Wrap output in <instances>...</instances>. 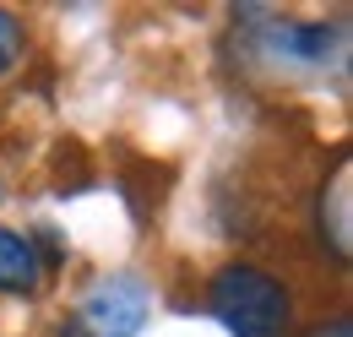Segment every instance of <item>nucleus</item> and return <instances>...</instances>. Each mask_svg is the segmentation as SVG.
<instances>
[{
    "label": "nucleus",
    "mask_w": 353,
    "mask_h": 337,
    "mask_svg": "<svg viewBox=\"0 0 353 337\" xmlns=\"http://www.w3.org/2000/svg\"><path fill=\"white\" fill-rule=\"evenodd\" d=\"M207 305H212V316L234 337H283L288 332V316H294L288 283H277L272 272L250 267V261L223 267L218 278L207 283Z\"/></svg>",
    "instance_id": "nucleus-1"
},
{
    "label": "nucleus",
    "mask_w": 353,
    "mask_h": 337,
    "mask_svg": "<svg viewBox=\"0 0 353 337\" xmlns=\"http://www.w3.org/2000/svg\"><path fill=\"white\" fill-rule=\"evenodd\" d=\"M71 321L88 337H136L147 321V289L136 278H103Z\"/></svg>",
    "instance_id": "nucleus-2"
},
{
    "label": "nucleus",
    "mask_w": 353,
    "mask_h": 337,
    "mask_svg": "<svg viewBox=\"0 0 353 337\" xmlns=\"http://www.w3.org/2000/svg\"><path fill=\"white\" fill-rule=\"evenodd\" d=\"M39 283H44V256L33 251V240L0 229V294L28 299V294H39Z\"/></svg>",
    "instance_id": "nucleus-3"
},
{
    "label": "nucleus",
    "mask_w": 353,
    "mask_h": 337,
    "mask_svg": "<svg viewBox=\"0 0 353 337\" xmlns=\"http://www.w3.org/2000/svg\"><path fill=\"white\" fill-rule=\"evenodd\" d=\"M332 218V261H348V168L332 174V202H321V223Z\"/></svg>",
    "instance_id": "nucleus-4"
},
{
    "label": "nucleus",
    "mask_w": 353,
    "mask_h": 337,
    "mask_svg": "<svg viewBox=\"0 0 353 337\" xmlns=\"http://www.w3.org/2000/svg\"><path fill=\"white\" fill-rule=\"evenodd\" d=\"M17 55H22V22L11 11H0V77L17 66Z\"/></svg>",
    "instance_id": "nucleus-5"
},
{
    "label": "nucleus",
    "mask_w": 353,
    "mask_h": 337,
    "mask_svg": "<svg viewBox=\"0 0 353 337\" xmlns=\"http://www.w3.org/2000/svg\"><path fill=\"white\" fill-rule=\"evenodd\" d=\"M305 337H353V321H348V316H337V321H321V327H310Z\"/></svg>",
    "instance_id": "nucleus-6"
},
{
    "label": "nucleus",
    "mask_w": 353,
    "mask_h": 337,
    "mask_svg": "<svg viewBox=\"0 0 353 337\" xmlns=\"http://www.w3.org/2000/svg\"><path fill=\"white\" fill-rule=\"evenodd\" d=\"M60 337H88V332H82L77 321H65V327H60Z\"/></svg>",
    "instance_id": "nucleus-7"
}]
</instances>
